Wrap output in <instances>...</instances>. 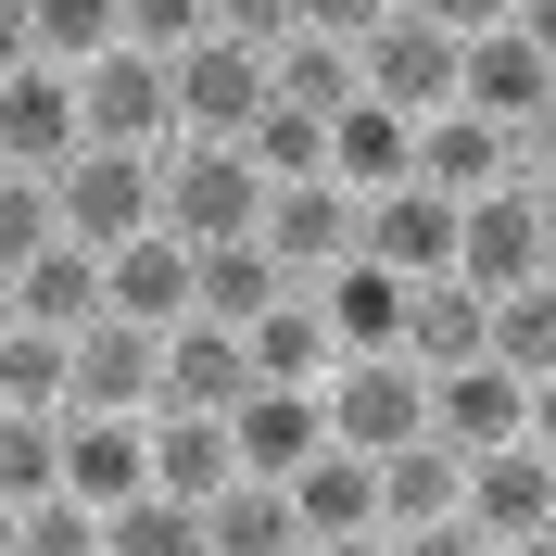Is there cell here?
<instances>
[{"mask_svg":"<svg viewBox=\"0 0 556 556\" xmlns=\"http://www.w3.org/2000/svg\"><path fill=\"white\" fill-rule=\"evenodd\" d=\"M455 114H481L506 139H544V114H556V0H519L506 26L455 38Z\"/></svg>","mask_w":556,"mask_h":556,"instance_id":"6da1fadb","label":"cell"},{"mask_svg":"<svg viewBox=\"0 0 556 556\" xmlns=\"http://www.w3.org/2000/svg\"><path fill=\"white\" fill-rule=\"evenodd\" d=\"M253 215H266V177L241 165V139H165L152 152V228L165 241H253Z\"/></svg>","mask_w":556,"mask_h":556,"instance_id":"7a4b0ae2","label":"cell"},{"mask_svg":"<svg viewBox=\"0 0 556 556\" xmlns=\"http://www.w3.org/2000/svg\"><path fill=\"white\" fill-rule=\"evenodd\" d=\"M316 417H329L342 455H405V443H430V380H417L405 354H342L316 380Z\"/></svg>","mask_w":556,"mask_h":556,"instance_id":"3957f363","label":"cell"},{"mask_svg":"<svg viewBox=\"0 0 556 556\" xmlns=\"http://www.w3.org/2000/svg\"><path fill=\"white\" fill-rule=\"evenodd\" d=\"M405 177L417 190H443V203H481V190H544V139H506V127H481V114H417V139H405Z\"/></svg>","mask_w":556,"mask_h":556,"instance_id":"277c9868","label":"cell"},{"mask_svg":"<svg viewBox=\"0 0 556 556\" xmlns=\"http://www.w3.org/2000/svg\"><path fill=\"white\" fill-rule=\"evenodd\" d=\"M38 190H51V228H64L76 253H114V241L152 228V152H89V139H76Z\"/></svg>","mask_w":556,"mask_h":556,"instance_id":"5b68a950","label":"cell"},{"mask_svg":"<svg viewBox=\"0 0 556 556\" xmlns=\"http://www.w3.org/2000/svg\"><path fill=\"white\" fill-rule=\"evenodd\" d=\"M165 114H177V139H241L266 114V51H241V38L165 51Z\"/></svg>","mask_w":556,"mask_h":556,"instance_id":"8992f818","label":"cell"},{"mask_svg":"<svg viewBox=\"0 0 556 556\" xmlns=\"http://www.w3.org/2000/svg\"><path fill=\"white\" fill-rule=\"evenodd\" d=\"M76 139H89V152H165L177 139L165 64H152V51H89V64H76Z\"/></svg>","mask_w":556,"mask_h":556,"instance_id":"52a82bcc","label":"cell"},{"mask_svg":"<svg viewBox=\"0 0 556 556\" xmlns=\"http://www.w3.org/2000/svg\"><path fill=\"white\" fill-rule=\"evenodd\" d=\"M455 278H468V291H531V278H556L544 190H481V203H455Z\"/></svg>","mask_w":556,"mask_h":556,"instance_id":"ba28073f","label":"cell"},{"mask_svg":"<svg viewBox=\"0 0 556 556\" xmlns=\"http://www.w3.org/2000/svg\"><path fill=\"white\" fill-rule=\"evenodd\" d=\"M430 443H443V455L544 443V392H531V380H506V367H443V380H430Z\"/></svg>","mask_w":556,"mask_h":556,"instance_id":"9c48e42d","label":"cell"},{"mask_svg":"<svg viewBox=\"0 0 556 556\" xmlns=\"http://www.w3.org/2000/svg\"><path fill=\"white\" fill-rule=\"evenodd\" d=\"M455 519L481 531V544H544V531H556V443L468 455V481H455Z\"/></svg>","mask_w":556,"mask_h":556,"instance_id":"30bf717a","label":"cell"},{"mask_svg":"<svg viewBox=\"0 0 556 556\" xmlns=\"http://www.w3.org/2000/svg\"><path fill=\"white\" fill-rule=\"evenodd\" d=\"M152 367H165V329L89 316L64 342V417H152Z\"/></svg>","mask_w":556,"mask_h":556,"instance_id":"8fae6325","label":"cell"},{"mask_svg":"<svg viewBox=\"0 0 556 556\" xmlns=\"http://www.w3.org/2000/svg\"><path fill=\"white\" fill-rule=\"evenodd\" d=\"M354 102H380V114H443L455 102V38H430L417 13H392V26L354 38Z\"/></svg>","mask_w":556,"mask_h":556,"instance_id":"7c38bea8","label":"cell"},{"mask_svg":"<svg viewBox=\"0 0 556 556\" xmlns=\"http://www.w3.org/2000/svg\"><path fill=\"white\" fill-rule=\"evenodd\" d=\"M253 241H266V266L304 291V278H329V266L354 253V203L329 190V177H278L266 215H253Z\"/></svg>","mask_w":556,"mask_h":556,"instance_id":"4fadbf2b","label":"cell"},{"mask_svg":"<svg viewBox=\"0 0 556 556\" xmlns=\"http://www.w3.org/2000/svg\"><path fill=\"white\" fill-rule=\"evenodd\" d=\"M354 253L380 278H455V203L443 190H380V203H354Z\"/></svg>","mask_w":556,"mask_h":556,"instance_id":"5bb4252c","label":"cell"},{"mask_svg":"<svg viewBox=\"0 0 556 556\" xmlns=\"http://www.w3.org/2000/svg\"><path fill=\"white\" fill-rule=\"evenodd\" d=\"M241 392H253L241 329H215V316H177V329H165V367H152V417H228Z\"/></svg>","mask_w":556,"mask_h":556,"instance_id":"9a60e30c","label":"cell"},{"mask_svg":"<svg viewBox=\"0 0 556 556\" xmlns=\"http://www.w3.org/2000/svg\"><path fill=\"white\" fill-rule=\"evenodd\" d=\"M64 152H76V76L64 64H13V76H0V165L51 177Z\"/></svg>","mask_w":556,"mask_h":556,"instance_id":"2e32d148","label":"cell"},{"mask_svg":"<svg viewBox=\"0 0 556 556\" xmlns=\"http://www.w3.org/2000/svg\"><path fill=\"white\" fill-rule=\"evenodd\" d=\"M316 443H329L316 392H278V380H253L241 405H228V468H241V481H291V468H304Z\"/></svg>","mask_w":556,"mask_h":556,"instance_id":"e0dca14e","label":"cell"},{"mask_svg":"<svg viewBox=\"0 0 556 556\" xmlns=\"http://www.w3.org/2000/svg\"><path fill=\"white\" fill-rule=\"evenodd\" d=\"M102 316H127V329H177V316H190V241H165V228L114 241L102 253Z\"/></svg>","mask_w":556,"mask_h":556,"instance_id":"ac0fdd59","label":"cell"},{"mask_svg":"<svg viewBox=\"0 0 556 556\" xmlns=\"http://www.w3.org/2000/svg\"><path fill=\"white\" fill-rule=\"evenodd\" d=\"M316 329H329V354H392V329H405V278H380L367 253H342L329 278H304Z\"/></svg>","mask_w":556,"mask_h":556,"instance_id":"d6986e66","label":"cell"},{"mask_svg":"<svg viewBox=\"0 0 556 556\" xmlns=\"http://www.w3.org/2000/svg\"><path fill=\"white\" fill-rule=\"evenodd\" d=\"M417 380H443V367H481V291L468 278H405V329H392Z\"/></svg>","mask_w":556,"mask_h":556,"instance_id":"ffe728a7","label":"cell"},{"mask_svg":"<svg viewBox=\"0 0 556 556\" xmlns=\"http://www.w3.org/2000/svg\"><path fill=\"white\" fill-rule=\"evenodd\" d=\"M291 519H304V544H342V531H380V481H367V455H342V443H316L304 468H291Z\"/></svg>","mask_w":556,"mask_h":556,"instance_id":"44dd1931","label":"cell"},{"mask_svg":"<svg viewBox=\"0 0 556 556\" xmlns=\"http://www.w3.org/2000/svg\"><path fill=\"white\" fill-rule=\"evenodd\" d=\"M89 316H102V253L51 241V253H26V266H13V329H51V342H76Z\"/></svg>","mask_w":556,"mask_h":556,"instance_id":"7402d4cb","label":"cell"},{"mask_svg":"<svg viewBox=\"0 0 556 556\" xmlns=\"http://www.w3.org/2000/svg\"><path fill=\"white\" fill-rule=\"evenodd\" d=\"M64 493H76V506H127V493H152L139 417H64Z\"/></svg>","mask_w":556,"mask_h":556,"instance_id":"603a6c76","label":"cell"},{"mask_svg":"<svg viewBox=\"0 0 556 556\" xmlns=\"http://www.w3.org/2000/svg\"><path fill=\"white\" fill-rule=\"evenodd\" d=\"M405 114H380V102H342L329 114V190L342 203H380V190H405Z\"/></svg>","mask_w":556,"mask_h":556,"instance_id":"cb8c5ba5","label":"cell"},{"mask_svg":"<svg viewBox=\"0 0 556 556\" xmlns=\"http://www.w3.org/2000/svg\"><path fill=\"white\" fill-rule=\"evenodd\" d=\"M481 367H506V380H531V392L556 380V278L481 291Z\"/></svg>","mask_w":556,"mask_h":556,"instance_id":"d4e9b609","label":"cell"},{"mask_svg":"<svg viewBox=\"0 0 556 556\" xmlns=\"http://www.w3.org/2000/svg\"><path fill=\"white\" fill-rule=\"evenodd\" d=\"M139 443H152V493H177V506H215L241 481L228 468V417H139Z\"/></svg>","mask_w":556,"mask_h":556,"instance_id":"484cf974","label":"cell"},{"mask_svg":"<svg viewBox=\"0 0 556 556\" xmlns=\"http://www.w3.org/2000/svg\"><path fill=\"white\" fill-rule=\"evenodd\" d=\"M241 367H253V380H278V392H316L342 354H329V329H316V304H304V291H278V304L241 329Z\"/></svg>","mask_w":556,"mask_h":556,"instance_id":"4316f807","label":"cell"},{"mask_svg":"<svg viewBox=\"0 0 556 556\" xmlns=\"http://www.w3.org/2000/svg\"><path fill=\"white\" fill-rule=\"evenodd\" d=\"M278 291H291V278L266 266V241H203L190 253V316H215V329H253Z\"/></svg>","mask_w":556,"mask_h":556,"instance_id":"83f0119b","label":"cell"},{"mask_svg":"<svg viewBox=\"0 0 556 556\" xmlns=\"http://www.w3.org/2000/svg\"><path fill=\"white\" fill-rule=\"evenodd\" d=\"M367 481H380V531H430V519H455V481H468V455L405 443V455H367Z\"/></svg>","mask_w":556,"mask_h":556,"instance_id":"f1b7e54d","label":"cell"},{"mask_svg":"<svg viewBox=\"0 0 556 556\" xmlns=\"http://www.w3.org/2000/svg\"><path fill=\"white\" fill-rule=\"evenodd\" d=\"M203 556H304L291 493H278V481H228V493L203 506Z\"/></svg>","mask_w":556,"mask_h":556,"instance_id":"f546056e","label":"cell"},{"mask_svg":"<svg viewBox=\"0 0 556 556\" xmlns=\"http://www.w3.org/2000/svg\"><path fill=\"white\" fill-rule=\"evenodd\" d=\"M266 102L342 114V102H354V51H329V38H278V51H266Z\"/></svg>","mask_w":556,"mask_h":556,"instance_id":"4dcf8cb0","label":"cell"},{"mask_svg":"<svg viewBox=\"0 0 556 556\" xmlns=\"http://www.w3.org/2000/svg\"><path fill=\"white\" fill-rule=\"evenodd\" d=\"M102 556H203V506L127 493V506H102Z\"/></svg>","mask_w":556,"mask_h":556,"instance_id":"1f68e13d","label":"cell"},{"mask_svg":"<svg viewBox=\"0 0 556 556\" xmlns=\"http://www.w3.org/2000/svg\"><path fill=\"white\" fill-rule=\"evenodd\" d=\"M0 417H64V342L51 329H0Z\"/></svg>","mask_w":556,"mask_h":556,"instance_id":"d6a6232c","label":"cell"},{"mask_svg":"<svg viewBox=\"0 0 556 556\" xmlns=\"http://www.w3.org/2000/svg\"><path fill=\"white\" fill-rule=\"evenodd\" d=\"M64 493V417H0V506Z\"/></svg>","mask_w":556,"mask_h":556,"instance_id":"836d02e7","label":"cell"},{"mask_svg":"<svg viewBox=\"0 0 556 556\" xmlns=\"http://www.w3.org/2000/svg\"><path fill=\"white\" fill-rule=\"evenodd\" d=\"M26 51L76 76L89 51H114V0H26Z\"/></svg>","mask_w":556,"mask_h":556,"instance_id":"e575fe53","label":"cell"},{"mask_svg":"<svg viewBox=\"0 0 556 556\" xmlns=\"http://www.w3.org/2000/svg\"><path fill=\"white\" fill-rule=\"evenodd\" d=\"M13 556H102V506H76V493L13 506Z\"/></svg>","mask_w":556,"mask_h":556,"instance_id":"d590c367","label":"cell"},{"mask_svg":"<svg viewBox=\"0 0 556 556\" xmlns=\"http://www.w3.org/2000/svg\"><path fill=\"white\" fill-rule=\"evenodd\" d=\"M190 38H203V0H114V51H152V64H165Z\"/></svg>","mask_w":556,"mask_h":556,"instance_id":"8d00e7d4","label":"cell"},{"mask_svg":"<svg viewBox=\"0 0 556 556\" xmlns=\"http://www.w3.org/2000/svg\"><path fill=\"white\" fill-rule=\"evenodd\" d=\"M64 241V228H51V190H38V177H0V278L26 266V253H51Z\"/></svg>","mask_w":556,"mask_h":556,"instance_id":"74e56055","label":"cell"},{"mask_svg":"<svg viewBox=\"0 0 556 556\" xmlns=\"http://www.w3.org/2000/svg\"><path fill=\"white\" fill-rule=\"evenodd\" d=\"M405 0H291V38H329V51H354L367 26H392Z\"/></svg>","mask_w":556,"mask_h":556,"instance_id":"f35d334b","label":"cell"},{"mask_svg":"<svg viewBox=\"0 0 556 556\" xmlns=\"http://www.w3.org/2000/svg\"><path fill=\"white\" fill-rule=\"evenodd\" d=\"M203 38H241V51H278V38H291V0H203Z\"/></svg>","mask_w":556,"mask_h":556,"instance_id":"ab89813d","label":"cell"},{"mask_svg":"<svg viewBox=\"0 0 556 556\" xmlns=\"http://www.w3.org/2000/svg\"><path fill=\"white\" fill-rule=\"evenodd\" d=\"M417 26L430 38H481V26H506V13H519V0H405Z\"/></svg>","mask_w":556,"mask_h":556,"instance_id":"60d3db41","label":"cell"},{"mask_svg":"<svg viewBox=\"0 0 556 556\" xmlns=\"http://www.w3.org/2000/svg\"><path fill=\"white\" fill-rule=\"evenodd\" d=\"M392 556H493L468 519H430V531H392Z\"/></svg>","mask_w":556,"mask_h":556,"instance_id":"b9f144b4","label":"cell"},{"mask_svg":"<svg viewBox=\"0 0 556 556\" xmlns=\"http://www.w3.org/2000/svg\"><path fill=\"white\" fill-rule=\"evenodd\" d=\"M13 64H38V51H26V0H0V76H13Z\"/></svg>","mask_w":556,"mask_h":556,"instance_id":"7bdbcfd3","label":"cell"},{"mask_svg":"<svg viewBox=\"0 0 556 556\" xmlns=\"http://www.w3.org/2000/svg\"><path fill=\"white\" fill-rule=\"evenodd\" d=\"M304 556H392V531H342V544H304Z\"/></svg>","mask_w":556,"mask_h":556,"instance_id":"ee69618b","label":"cell"},{"mask_svg":"<svg viewBox=\"0 0 556 556\" xmlns=\"http://www.w3.org/2000/svg\"><path fill=\"white\" fill-rule=\"evenodd\" d=\"M0 329H13V278H0Z\"/></svg>","mask_w":556,"mask_h":556,"instance_id":"f6af8a7d","label":"cell"},{"mask_svg":"<svg viewBox=\"0 0 556 556\" xmlns=\"http://www.w3.org/2000/svg\"><path fill=\"white\" fill-rule=\"evenodd\" d=\"M0 556H13V506H0Z\"/></svg>","mask_w":556,"mask_h":556,"instance_id":"bcb514c9","label":"cell"},{"mask_svg":"<svg viewBox=\"0 0 556 556\" xmlns=\"http://www.w3.org/2000/svg\"><path fill=\"white\" fill-rule=\"evenodd\" d=\"M0 177H13V165H0Z\"/></svg>","mask_w":556,"mask_h":556,"instance_id":"7dc6e473","label":"cell"}]
</instances>
